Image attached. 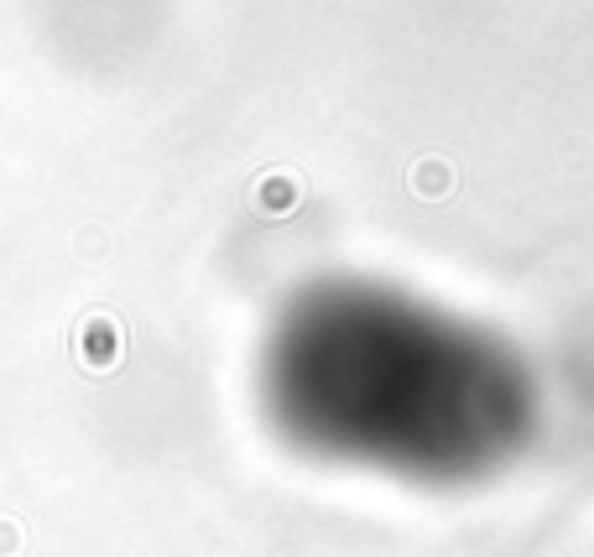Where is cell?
<instances>
[{"label": "cell", "instance_id": "obj_1", "mask_svg": "<svg viewBox=\"0 0 594 557\" xmlns=\"http://www.w3.org/2000/svg\"><path fill=\"white\" fill-rule=\"evenodd\" d=\"M417 193H448V172L444 168H423L417 172Z\"/></svg>", "mask_w": 594, "mask_h": 557}]
</instances>
